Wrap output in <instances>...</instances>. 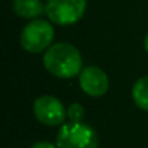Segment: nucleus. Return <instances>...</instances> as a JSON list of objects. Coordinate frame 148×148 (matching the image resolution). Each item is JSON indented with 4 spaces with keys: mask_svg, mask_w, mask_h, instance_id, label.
<instances>
[{
    "mask_svg": "<svg viewBox=\"0 0 148 148\" xmlns=\"http://www.w3.org/2000/svg\"><path fill=\"white\" fill-rule=\"evenodd\" d=\"M42 62L45 70L58 79H71L80 76L83 70V58L80 51L68 42H58L51 45L45 51Z\"/></svg>",
    "mask_w": 148,
    "mask_h": 148,
    "instance_id": "f257e3e1",
    "label": "nucleus"
},
{
    "mask_svg": "<svg viewBox=\"0 0 148 148\" xmlns=\"http://www.w3.org/2000/svg\"><path fill=\"white\" fill-rule=\"evenodd\" d=\"M57 148H97L99 139L96 131L84 122L64 123L55 141Z\"/></svg>",
    "mask_w": 148,
    "mask_h": 148,
    "instance_id": "f03ea898",
    "label": "nucleus"
},
{
    "mask_svg": "<svg viewBox=\"0 0 148 148\" xmlns=\"http://www.w3.org/2000/svg\"><path fill=\"white\" fill-rule=\"evenodd\" d=\"M54 39V28L42 19L31 21L21 32V47L32 54L47 51Z\"/></svg>",
    "mask_w": 148,
    "mask_h": 148,
    "instance_id": "7ed1b4c3",
    "label": "nucleus"
},
{
    "mask_svg": "<svg viewBox=\"0 0 148 148\" xmlns=\"http://www.w3.org/2000/svg\"><path fill=\"white\" fill-rule=\"evenodd\" d=\"M87 6V0H48L45 5L47 18L60 26L77 23Z\"/></svg>",
    "mask_w": 148,
    "mask_h": 148,
    "instance_id": "20e7f679",
    "label": "nucleus"
},
{
    "mask_svg": "<svg viewBox=\"0 0 148 148\" xmlns=\"http://www.w3.org/2000/svg\"><path fill=\"white\" fill-rule=\"evenodd\" d=\"M34 115L35 118L48 126H57L61 125L67 118V110L62 105V102L54 96L45 95L38 97L34 102Z\"/></svg>",
    "mask_w": 148,
    "mask_h": 148,
    "instance_id": "39448f33",
    "label": "nucleus"
},
{
    "mask_svg": "<svg viewBox=\"0 0 148 148\" xmlns=\"http://www.w3.org/2000/svg\"><path fill=\"white\" fill-rule=\"evenodd\" d=\"M79 84L82 90L90 97L105 96L109 90L108 74L96 65H89L82 70L79 76Z\"/></svg>",
    "mask_w": 148,
    "mask_h": 148,
    "instance_id": "423d86ee",
    "label": "nucleus"
},
{
    "mask_svg": "<svg viewBox=\"0 0 148 148\" xmlns=\"http://www.w3.org/2000/svg\"><path fill=\"white\" fill-rule=\"evenodd\" d=\"M13 12L23 19H36L45 13L42 0H13Z\"/></svg>",
    "mask_w": 148,
    "mask_h": 148,
    "instance_id": "0eeeda50",
    "label": "nucleus"
},
{
    "mask_svg": "<svg viewBox=\"0 0 148 148\" xmlns=\"http://www.w3.org/2000/svg\"><path fill=\"white\" fill-rule=\"evenodd\" d=\"M132 100L134 103L148 112V76L139 77L132 86Z\"/></svg>",
    "mask_w": 148,
    "mask_h": 148,
    "instance_id": "6e6552de",
    "label": "nucleus"
},
{
    "mask_svg": "<svg viewBox=\"0 0 148 148\" xmlns=\"http://www.w3.org/2000/svg\"><path fill=\"white\" fill-rule=\"evenodd\" d=\"M83 116H84V109L79 103H73L67 109V118L70 119V122H82Z\"/></svg>",
    "mask_w": 148,
    "mask_h": 148,
    "instance_id": "1a4fd4ad",
    "label": "nucleus"
},
{
    "mask_svg": "<svg viewBox=\"0 0 148 148\" xmlns=\"http://www.w3.org/2000/svg\"><path fill=\"white\" fill-rule=\"evenodd\" d=\"M31 148H57V145H54L51 142H47V141H41V142L34 144Z\"/></svg>",
    "mask_w": 148,
    "mask_h": 148,
    "instance_id": "9d476101",
    "label": "nucleus"
},
{
    "mask_svg": "<svg viewBox=\"0 0 148 148\" xmlns=\"http://www.w3.org/2000/svg\"><path fill=\"white\" fill-rule=\"evenodd\" d=\"M144 48H145V51L148 52V34H147L145 38H144Z\"/></svg>",
    "mask_w": 148,
    "mask_h": 148,
    "instance_id": "9b49d317",
    "label": "nucleus"
}]
</instances>
